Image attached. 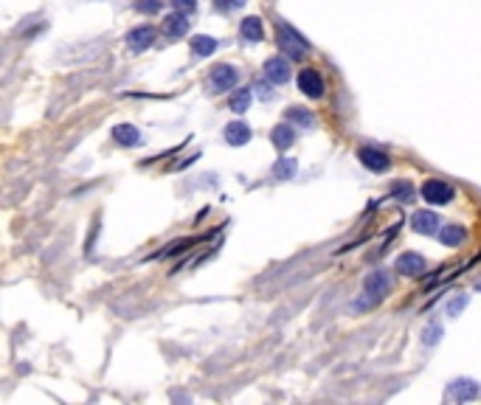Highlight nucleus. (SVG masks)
Returning a JSON list of instances; mask_svg holds the SVG:
<instances>
[{"label":"nucleus","mask_w":481,"mask_h":405,"mask_svg":"<svg viewBox=\"0 0 481 405\" xmlns=\"http://www.w3.org/2000/svg\"><path fill=\"white\" fill-rule=\"evenodd\" d=\"M172 6H175V12H183V14H189V12H194L197 0H172Z\"/></svg>","instance_id":"a878e982"},{"label":"nucleus","mask_w":481,"mask_h":405,"mask_svg":"<svg viewBox=\"0 0 481 405\" xmlns=\"http://www.w3.org/2000/svg\"><path fill=\"white\" fill-rule=\"evenodd\" d=\"M478 383L476 380H456V383H450L447 388V399L450 402H467L473 397H478Z\"/></svg>","instance_id":"6e6552de"},{"label":"nucleus","mask_w":481,"mask_h":405,"mask_svg":"<svg viewBox=\"0 0 481 405\" xmlns=\"http://www.w3.org/2000/svg\"><path fill=\"white\" fill-rule=\"evenodd\" d=\"M192 51L197 56H212L217 51V40L214 37H205V34H197V37H192Z\"/></svg>","instance_id":"aec40b11"},{"label":"nucleus","mask_w":481,"mask_h":405,"mask_svg":"<svg viewBox=\"0 0 481 405\" xmlns=\"http://www.w3.org/2000/svg\"><path fill=\"white\" fill-rule=\"evenodd\" d=\"M223 135H225V141L231 146H243V144L251 141V127H248L245 121H231V124H225Z\"/></svg>","instance_id":"9b49d317"},{"label":"nucleus","mask_w":481,"mask_h":405,"mask_svg":"<svg viewBox=\"0 0 481 405\" xmlns=\"http://www.w3.org/2000/svg\"><path fill=\"white\" fill-rule=\"evenodd\" d=\"M265 76L270 82H276V85H284L290 79V62L284 56H270L265 62Z\"/></svg>","instance_id":"0eeeda50"},{"label":"nucleus","mask_w":481,"mask_h":405,"mask_svg":"<svg viewBox=\"0 0 481 405\" xmlns=\"http://www.w3.org/2000/svg\"><path fill=\"white\" fill-rule=\"evenodd\" d=\"M394 270L403 273V276H419V273L425 270V259L419 256V254H403V256H397Z\"/></svg>","instance_id":"ddd939ff"},{"label":"nucleus","mask_w":481,"mask_h":405,"mask_svg":"<svg viewBox=\"0 0 481 405\" xmlns=\"http://www.w3.org/2000/svg\"><path fill=\"white\" fill-rule=\"evenodd\" d=\"M478 290H481V282H478Z\"/></svg>","instance_id":"c85d7f7f"},{"label":"nucleus","mask_w":481,"mask_h":405,"mask_svg":"<svg viewBox=\"0 0 481 405\" xmlns=\"http://www.w3.org/2000/svg\"><path fill=\"white\" fill-rule=\"evenodd\" d=\"M357 158H360V164H363L366 169H372V172H385L388 166H392L388 155L383 149H374V146H360L357 149Z\"/></svg>","instance_id":"7ed1b4c3"},{"label":"nucleus","mask_w":481,"mask_h":405,"mask_svg":"<svg viewBox=\"0 0 481 405\" xmlns=\"http://www.w3.org/2000/svg\"><path fill=\"white\" fill-rule=\"evenodd\" d=\"M439 239H442L445 245H450V248H456V245H462V242L467 239V231H465L462 226H442Z\"/></svg>","instance_id":"a211bd4d"},{"label":"nucleus","mask_w":481,"mask_h":405,"mask_svg":"<svg viewBox=\"0 0 481 405\" xmlns=\"http://www.w3.org/2000/svg\"><path fill=\"white\" fill-rule=\"evenodd\" d=\"M270 141L276 144V149H290L293 141H295V130H293V124H279V127H273V133H270Z\"/></svg>","instance_id":"2eb2a0df"},{"label":"nucleus","mask_w":481,"mask_h":405,"mask_svg":"<svg viewBox=\"0 0 481 405\" xmlns=\"http://www.w3.org/2000/svg\"><path fill=\"white\" fill-rule=\"evenodd\" d=\"M239 31H243V37L251 40V43H259L265 37V25H262L259 17H245L243 25H239Z\"/></svg>","instance_id":"dca6fc26"},{"label":"nucleus","mask_w":481,"mask_h":405,"mask_svg":"<svg viewBox=\"0 0 481 405\" xmlns=\"http://www.w3.org/2000/svg\"><path fill=\"white\" fill-rule=\"evenodd\" d=\"M164 6V0H135V12L138 14H158Z\"/></svg>","instance_id":"5701e85b"},{"label":"nucleus","mask_w":481,"mask_h":405,"mask_svg":"<svg viewBox=\"0 0 481 405\" xmlns=\"http://www.w3.org/2000/svg\"><path fill=\"white\" fill-rule=\"evenodd\" d=\"M279 45H282V51H284L287 56H293V59H302V56H307V51H310L307 40L298 34V31H293L290 25H284V23H279Z\"/></svg>","instance_id":"f257e3e1"},{"label":"nucleus","mask_w":481,"mask_h":405,"mask_svg":"<svg viewBox=\"0 0 481 405\" xmlns=\"http://www.w3.org/2000/svg\"><path fill=\"white\" fill-rule=\"evenodd\" d=\"M465 307H467V296H456L454 301H447V316H450V318H456Z\"/></svg>","instance_id":"393cba45"},{"label":"nucleus","mask_w":481,"mask_h":405,"mask_svg":"<svg viewBox=\"0 0 481 405\" xmlns=\"http://www.w3.org/2000/svg\"><path fill=\"white\" fill-rule=\"evenodd\" d=\"M295 172H298L295 158H279V161L273 164V177H276V180H293Z\"/></svg>","instance_id":"6ab92c4d"},{"label":"nucleus","mask_w":481,"mask_h":405,"mask_svg":"<svg viewBox=\"0 0 481 405\" xmlns=\"http://www.w3.org/2000/svg\"><path fill=\"white\" fill-rule=\"evenodd\" d=\"M212 90L214 93H225V90H231L236 82H239V71L234 68V65H217L214 71H212Z\"/></svg>","instance_id":"39448f33"},{"label":"nucleus","mask_w":481,"mask_h":405,"mask_svg":"<svg viewBox=\"0 0 481 405\" xmlns=\"http://www.w3.org/2000/svg\"><path fill=\"white\" fill-rule=\"evenodd\" d=\"M287 121L290 124H302V127H313V113L310 110H304V107H290L287 110Z\"/></svg>","instance_id":"412c9836"},{"label":"nucleus","mask_w":481,"mask_h":405,"mask_svg":"<svg viewBox=\"0 0 481 405\" xmlns=\"http://www.w3.org/2000/svg\"><path fill=\"white\" fill-rule=\"evenodd\" d=\"M363 287H366V293L372 296V298H383L388 290H392V278H388V273L385 270H372L369 276H366V282H363Z\"/></svg>","instance_id":"423d86ee"},{"label":"nucleus","mask_w":481,"mask_h":405,"mask_svg":"<svg viewBox=\"0 0 481 405\" xmlns=\"http://www.w3.org/2000/svg\"><path fill=\"white\" fill-rule=\"evenodd\" d=\"M439 338H442V327H439V324H431V327H425V332H423V344H425V347H436Z\"/></svg>","instance_id":"b1692460"},{"label":"nucleus","mask_w":481,"mask_h":405,"mask_svg":"<svg viewBox=\"0 0 481 405\" xmlns=\"http://www.w3.org/2000/svg\"><path fill=\"white\" fill-rule=\"evenodd\" d=\"M239 6H245V0H217V9H225V12L239 9Z\"/></svg>","instance_id":"bb28decb"},{"label":"nucleus","mask_w":481,"mask_h":405,"mask_svg":"<svg viewBox=\"0 0 481 405\" xmlns=\"http://www.w3.org/2000/svg\"><path fill=\"white\" fill-rule=\"evenodd\" d=\"M155 43V28L153 25H141V28H133L130 34H127V45L133 51H144Z\"/></svg>","instance_id":"f8f14e48"},{"label":"nucleus","mask_w":481,"mask_h":405,"mask_svg":"<svg viewBox=\"0 0 481 405\" xmlns=\"http://www.w3.org/2000/svg\"><path fill=\"white\" fill-rule=\"evenodd\" d=\"M164 31H166V37H172V40L183 37L186 31H189V20H186V14H183V12H175L172 17H166Z\"/></svg>","instance_id":"4468645a"},{"label":"nucleus","mask_w":481,"mask_h":405,"mask_svg":"<svg viewBox=\"0 0 481 405\" xmlns=\"http://www.w3.org/2000/svg\"><path fill=\"white\" fill-rule=\"evenodd\" d=\"M251 102H254V93L248 87H243V90H234V96L228 99V107H231V113H248Z\"/></svg>","instance_id":"f3484780"},{"label":"nucleus","mask_w":481,"mask_h":405,"mask_svg":"<svg viewBox=\"0 0 481 405\" xmlns=\"http://www.w3.org/2000/svg\"><path fill=\"white\" fill-rule=\"evenodd\" d=\"M113 141L122 144V146H138V144H144L141 130L135 127V124H115V127H113Z\"/></svg>","instance_id":"9d476101"},{"label":"nucleus","mask_w":481,"mask_h":405,"mask_svg":"<svg viewBox=\"0 0 481 405\" xmlns=\"http://www.w3.org/2000/svg\"><path fill=\"white\" fill-rule=\"evenodd\" d=\"M194 242H200L197 237H189V239H177V242H172L166 251L161 254V256H175V254H183V251H189V245H194Z\"/></svg>","instance_id":"4be33fe9"},{"label":"nucleus","mask_w":481,"mask_h":405,"mask_svg":"<svg viewBox=\"0 0 481 405\" xmlns=\"http://www.w3.org/2000/svg\"><path fill=\"white\" fill-rule=\"evenodd\" d=\"M298 90H302L304 96H310V99H321L324 96V79H321V74L313 71V68H304L302 74H298Z\"/></svg>","instance_id":"20e7f679"},{"label":"nucleus","mask_w":481,"mask_h":405,"mask_svg":"<svg viewBox=\"0 0 481 405\" xmlns=\"http://www.w3.org/2000/svg\"><path fill=\"white\" fill-rule=\"evenodd\" d=\"M411 226H414V231L416 234H425V237H431V234H436L439 231V217L434 214V211H416L414 217H411Z\"/></svg>","instance_id":"1a4fd4ad"},{"label":"nucleus","mask_w":481,"mask_h":405,"mask_svg":"<svg viewBox=\"0 0 481 405\" xmlns=\"http://www.w3.org/2000/svg\"><path fill=\"white\" fill-rule=\"evenodd\" d=\"M423 197L431 206H447L450 200H454V186L439 180V177H431V180L423 183Z\"/></svg>","instance_id":"f03ea898"},{"label":"nucleus","mask_w":481,"mask_h":405,"mask_svg":"<svg viewBox=\"0 0 481 405\" xmlns=\"http://www.w3.org/2000/svg\"><path fill=\"white\" fill-rule=\"evenodd\" d=\"M256 90H262V99H273V90H267V85H256Z\"/></svg>","instance_id":"cd10ccee"}]
</instances>
